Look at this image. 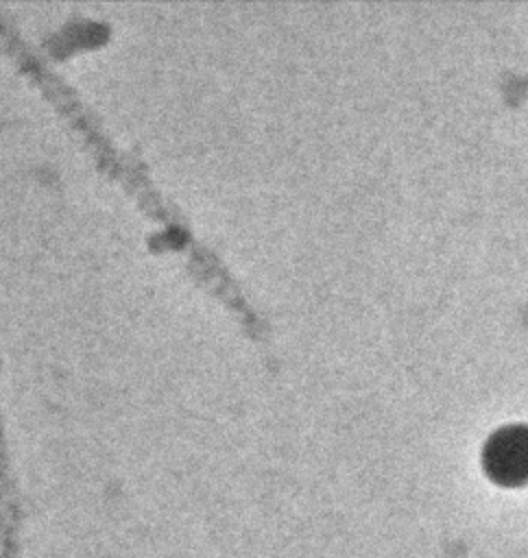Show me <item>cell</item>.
<instances>
[{
  "mask_svg": "<svg viewBox=\"0 0 528 558\" xmlns=\"http://www.w3.org/2000/svg\"><path fill=\"white\" fill-rule=\"evenodd\" d=\"M484 473L502 486L528 482V423L497 427L482 447Z\"/></svg>",
  "mask_w": 528,
  "mask_h": 558,
  "instance_id": "cell-1",
  "label": "cell"
}]
</instances>
